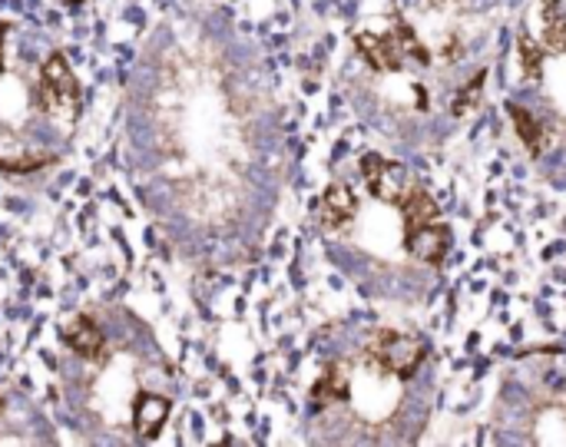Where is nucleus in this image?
Returning <instances> with one entry per match:
<instances>
[{
  "label": "nucleus",
  "mask_w": 566,
  "mask_h": 447,
  "mask_svg": "<svg viewBox=\"0 0 566 447\" xmlns=\"http://www.w3.org/2000/svg\"><path fill=\"white\" fill-rule=\"evenodd\" d=\"M36 100L46 113L70 119L80 106V83L66 63L63 53H50L40 66V80H36Z\"/></svg>",
  "instance_id": "nucleus-1"
},
{
  "label": "nucleus",
  "mask_w": 566,
  "mask_h": 447,
  "mask_svg": "<svg viewBox=\"0 0 566 447\" xmlns=\"http://www.w3.org/2000/svg\"><path fill=\"white\" fill-rule=\"evenodd\" d=\"M365 355H368V362L375 368H381V372H388L395 378H411L421 368L428 349H424L421 339H411V335H401V332H378L368 342Z\"/></svg>",
  "instance_id": "nucleus-2"
},
{
  "label": "nucleus",
  "mask_w": 566,
  "mask_h": 447,
  "mask_svg": "<svg viewBox=\"0 0 566 447\" xmlns=\"http://www.w3.org/2000/svg\"><path fill=\"white\" fill-rule=\"evenodd\" d=\"M361 176L368 183V193L388 206H405L408 196L418 189V183L411 179L408 166L395 163V159H385L381 153H365L361 156Z\"/></svg>",
  "instance_id": "nucleus-3"
},
{
  "label": "nucleus",
  "mask_w": 566,
  "mask_h": 447,
  "mask_svg": "<svg viewBox=\"0 0 566 447\" xmlns=\"http://www.w3.org/2000/svg\"><path fill=\"white\" fill-rule=\"evenodd\" d=\"M355 46L361 50V56L368 60V66H375L378 73H395L405 66V50L395 37V30L375 33V30H358L355 33Z\"/></svg>",
  "instance_id": "nucleus-4"
},
{
  "label": "nucleus",
  "mask_w": 566,
  "mask_h": 447,
  "mask_svg": "<svg viewBox=\"0 0 566 447\" xmlns=\"http://www.w3.org/2000/svg\"><path fill=\"white\" fill-rule=\"evenodd\" d=\"M63 342L73 355L86 358V362H99L106 355V339L103 329L90 319V315H73L63 325Z\"/></svg>",
  "instance_id": "nucleus-5"
},
{
  "label": "nucleus",
  "mask_w": 566,
  "mask_h": 447,
  "mask_svg": "<svg viewBox=\"0 0 566 447\" xmlns=\"http://www.w3.org/2000/svg\"><path fill=\"white\" fill-rule=\"evenodd\" d=\"M358 212V199L348 186L342 183H332L325 193H322V202H318V219H322V229L325 232H338L345 229Z\"/></svg>",
  "instance_id": "nucleus-6"
},
{
  "label": "nucleus",
  "mask_w": 566,
  "mask_h": 447,
  "mask_svg": "<svg viewBox=\"0 0 566 447\" xmlns=\"http://www.w3.org/2000/svg\"><path fill=\"white\" fill-rule=\"evenodd\" d=\"M408 252L428 266H441L448 249H451V229L441 226V222H431V226H421V229H411L408 232Z\"/></svg>",
  "instance_id": "nucleus-7"
},
{
  "label": "nucleus",
  "mask_w": 566,
  "mask_h": 447,
  "mask_svg": "<svg viewBox=\"0 0 566 447\" xmlns=\"http://www.w3.org/2000/svg\"><path fill=\"white\" fill-rule=\"evenodd\" d=\"M169 412H172V402L166 395H139L136 405H133V432L136 438L149 441L163 432V425L169 422Z\"/></svg>",
  "instance_id": "nucleus-8"
},
{
  "label": "nucleus",
  "mask_w": 566,
  "mask_h": 447,
  "mask_svg": "<svg viewBox=\"0 0 566 447\" xmlns=\"http://www.w3.org/2000/svg\"><path fill=\"white\" fill-rule=\"evenodd\" d=\"M352 395V378H348V365L335 362L322 372V378L312 388V402L315 405H335V402H348Z\"/></svg>",
  "instance_id": "nucleus-9"
},
{
  "label": "nucleus",
  "mask_w": 566,
  "mask_h": 447,
  "mask_svg": "<svg viewBox=\"0 0 566 447\" xmlns=\"http://www.w3.org/2000/svg\"><path fill=\"white\" fill-rule=\"evenodd\" d=\"M507 113H511L514 129H517L521 143L527 146V153L531 156H541L544 153V126H541V119L527 106H521V103H507Z\"/></svg>",
  "instance_id": "nucleus-10"
},
{
  "label": "nucleus",
  "mask_w": 566,
  "mask_h": 447,
  "mask_svg": "<svg viewBox=\"0 0 566 447\" xmlns=\"http://www.w3.org/2000/svg\"><path fill=\"white\" fill-rule=\"evenodd\" d=\"M401 216H405V226H408V232H411V229H421V226L438 222L441 209H438V202L431 199V193L418 186V189L408 196V202L401 206Z\"/></svg>",
  "instance_id": "nucleus-11"
},
{
  "label": "nucleus",
  "mask_w": 566,
  "mask_h": 447,
  "mask_svg": "<svg viewBox=\"0 0 566 447\" xmlns=\"http://www.w3.org/2000/svg\"><path fill=\"white\" fill-rule=\"evenodd\" d=\"M541 17H544V43L554 53H566V0H547Z\"/></svg>",
  "instance_id": "nucleus-12"
},
{
  "label": "nucleus",
  "mask_w": 566,
  "mask_h": 447,
  "mask_svg": "<svg viewBox=\"0 0 566 447\" xmlns=\"http://www.w3.org/2000/svg\"><path fill=\"white\" fill-rule=\"evenodd\" d=\"M395 37H398V43H401L405 56H411V60H415V63H421V66H428V63H431V53H428V46L421 43V37H418V30H415L411 23L398 20V23H395Z\"/></svg>",
  "instance_id": "nucleus-13"
},
{
  "label": "nucleus",
  "mask_w": 566,
  "mask_h": 447,
  "mask_svg": "<svg viewBox=\"0 0 566 447\" xmlns=\"http://www.w3.org/2000/svg\"><path fill=\"white\" fill-rule=\"evenodd\" d=\"M517 46H521V66H524V76L537 80V76L544 73V46H541L527 30L517 37Z\"/></svg>",
  "instance_id": "nucleus-14"
},
{
  "label": "nucleus",
  "mask_w": 566,
  "mask_h": 447,
  "mask_svg": "<svg viewBox=\"0 0 566 447\" xmlns=\"http://www.w3.org/2000/svg\"><path fill=\"white\" fill-rule=\"evenodd\" d=\"M484 80H488V70H478L471 80H468V86L454 96V103H451V113L454 116H468L471 110H478V103H481V90H484Z\"/></svg>",
  "instance_id": "nucleus-15"
},
{
  "label": "nucleus",
  "mask_w": 566,
  "mask_h": 447,
  "mask_svg": "<svg viewBox=\"0 0 566 447\" xmlns=\"http://www.w3.org/2000/svg\"><path fill=\"white\" fill-rule=\"evenodd\" d=\"M46 163H53L50 156H27V159H0V169L3 173H33V169H43Z\"/></svg>",
  "instance_id": "nucleus-16"
},
{
  "label": "nucleus",
  "mask_w": 566,
  "mask_h": 447,
  "mask_svg": "<svg viewBox=\"0 0 566 447\" xmlns=\"http://www.w3.org/2000/svg\"><path fill=\"white\" fill-rule=\"evenodd\" d=\"M7 33H10V23H0V73L7 66V60H3V40H7Z\"/></svg>",
  "instance_id": "nucleus-17"
},
{
  "label": "nucleus",
  "mask_w": 566,
  "mask_h": 447,
  "mask_svg": "<svg viewBox=\"0 0 566 447\" xmlns=\"http://www.w3.org/2000/svg\"><path fill=\"white\" fill-rule=\"evenodd\" d=\"M0 412H3V398H0Z\"/></svg>",
  "instance_id": "nucleus-18"
}]
</instances>
